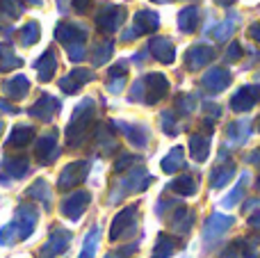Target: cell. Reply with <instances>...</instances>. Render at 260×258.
Masks as SVG:
<instances>
[{
    "label": "cell",
    "instance_id": "26",
    "mask_svg": "<svg viewBox=\"0 0 260 258\" xmlns=\"http://www.w3.org/2000/svg\"><path fill=\"white\" fill-rule=\"evenodd\" d=\"M160 121H162V131H165L167 135H176V119H174V114H171V112H162Z\"/></svg>",
    "mask_w": 260,
    "mask_h": 258
},
{
    "label": "cell",
    "instance_id": "11",
    "mask_svg": "<svg viewBox=\"0 0 260 258\" xmlns=\"http://www.w3.org/2000/svg\"><path fill=\"white\" fill-rule=\"evenodd\" d=\"M226 135H229V142L233 146L244 144L249 140V135H251V121L249 119H238V121H233L226 128Z\"/></svg>",
    "mask_w": 260,
    "mask_h": 258
},
{
    "label": "cell",
    "instance_id": "4",
    "mask_svg": "<svg viewBox=\"0 0 260 258\" xmlns=\"http://www.w3.org/2000/svg\"><path fill=\"white\" fill-rule=\"evenodd\" d=\"M135 215H137V208H135V206H128V208H123L121 213L114 217L112 229H110V238H112V240H119V238H123L126 233H133Z\"/></svg>",
    "mask_w": 260,
    "mask_h": 258
},
{
    "label": "cell",
    "instance_id": "41",
    "mask_svg": "<svg viewBox=\"0 0 260 258\" xmlns=\"http://www.w3.org/2000/svg\"><path fill=\"white\" fill-rule=\"evenodd\" d=\"M183 258H189V256H183Z\"/></svg>",
    "mask_w": 260,
    "mask_h": 258
},
{
    "label": "cell",
    "instance_id": "25",
    "mask_svg": "<svg viewBox=\"0 0 260 258\" xmlns=\"http://www.w3.org/2000/svg\"><path fill=\"white\" fill-rule=\"evenodd\" d=\"M233 32H235L233 21H224V23H219V25L212 30V37H215L217 41H226V39H231V37H233Z\"/></svg>",
    "mask_w": 260,
    "mask_h": 258
},
{
    "label": "cell",
    "instance_id": "2",
    "mask_svg": "<svg viewBox=\"0 0 260 258\" xmlns=\"http://www.w3.org/2000/svg\"><path fill=\"white\" fill-rule=\"evenodd\" d=\"M157 25H160V16H157L153 9H142V12L135 14V23L133 27L126 32V39H133V37H139V35H148V32L157 30Z\"/></svg>",
    "mask_w": 260,
    "mask_h": 258
},
{
    "label": "cell",
    "instance_id": "3",
    "mask_svg": "<svg viewBox=\"0 0 260 258\" xmlns=\"http://www.w3.org/2000/svg\"><path fill=\"white\" fill-rule=\"evenodd\" d=\"M260 101V87L258 85H244L231 99V110L233 112H249Z\"/></svg>",
    "mask_w": 260,
    "mask_h": 258
},
{
    "label": "cell",
    "instance_id": "34",
    "mask_svg": "<svg viewBox=\"0 0 260 258\" xmlns=\"http://www.w3.org/2000/svg\"><path fill=\"white\" fill-rule=\"evenodd\" d=\"M249 227H253V229H256V231L260 233V213H258V215H251V217H249Z\"/></svg>",
    "mask_w": 260,
    "mask_h": 258
},
{
    "label": "cell",
    "instance_id": "23",
    "mask_svg": "<svg viewBox=\"0 0 260 258\" xmlns=\"http://www.w3.org/2000/svg\"><path fill=\"white\" fill-rule=\"evenodd\" d=\"M99 238H101V231L99 229H91L89 236H87V240H85V247H82L80 258H94L96 247H99Z\"/></svg>",
    "mask_w": 260,
    "mask_h": 258
},
{
    "label": "cell",
    "instance_id": "38",
    "mask_svg": "<svg viewBox=\"0 0 260 258\" xmlns=\"http://www.w3.org/2000/svg\"><path fill=\"white\" fill-rule=\"evenodd\" d=\"M215 3H217V5H221V7H226V5H233L235 0H215Z\"/></svg>",
    "mask_w": 260,
    "mask_h": 258
},
{
    "label": "cell",
    "instance_id": "19",
    "mask_svg": "<svg viewBox=\"0 0 260 258\" xmlns=\"http://www.w3.org/2000/svg\"><path fill=\"white\" fill-rule=\"evenodd\" d=\"M247 183H249V174L244 172L242 176H240L238 185H235L233 190H231L229 195L224 197V199H221V206H224V208H233V206H238L240 199H242V195H244V187H247Z\"/></svg>",
    "mask_w": 260,
    "mask_h": 258
},
{
    "label": "cell",
    "instance_id": "6",
    "mask_svg": "<svg viewBox=\"0 0 260 258\" xmlns=\"http://www.w3.org/2000/svg\"><path fill=\"white\" fill-rule=\"evenodd\" d=\"M144 85L148 87V94H146V103H157L160 99H165V94L169 91V80H167V76H162V73H148L146 78H144Z\"/></svg>",
    "mask_w": 260,
    "mask_h": 258
},
{
    "label": "cell",
    "instance_id": "27",
    "mask_svg": "<svg viewBox=\"0 0 260 258\" xmlns=\"http://www.w3.org/2000/svg\"><path fill=\"white\" fill-rule=\"evenodd\" d=\"M110 53H112V44H110V41H103V44L99 46V48H96V64H103L105 59L110 57Z\"/></svg>",
    "mask_w": 260,
    "mask_h": 258
},
{
    "label": "cell",
    "instance_id": "15",
    "mask_svg": "<svg viewBox=\"0 0 260 258\" xmlns=\"http://www.w3.org/2000/svg\"><path fill=\"white\" fill-rule=\"evenodd\" d=\"M87 174V163H73L64 169V174L59 176V185L62 187H71L76 183H80Z\"/></svg>",
    "mask_w": 260,
    "mask_h": 258
},
{
    "label": "cell",
    "instance_id": "33",
    "mask_svg": "<svg viewBox=\"0 0 260 258\" xmlns=\"http://www.w3.org/2000/svg\"><path fill=\"white\" fill-rule=\"evenodd\" d=\"M206 112H210L212 114V119H217L221 114V108L219 105H212V103H206Z\"/></svg>",
    "mask_w": 260,
    "mask_h": 258
},
{
    "label": "cell",
    "instance_id": "22",
    "mask_svg": "<svg viewBox=\"0 0 260 258\" xmlns=\"http://www.w3.org/2000/svg\"><path fill=\"white\" fill-rule=\"evenodd\" d=\"M171 254H174V240H171L169 236H165V233H160L151 258H169Z\"/></svg>",
    "mask_w": 260,
    "mask_h": 258
},
{
    "label": "cell",
    "instance_id": "42",
    "mask_svg": "<svg viewBox=\"0 0 260 258\" xmlns=\"http://www.w3.org/2000/svg\"><path fill=\"white\" fill-rule=\"evenodd\" d=\"M258 80H260V76H258Z\"/></svg>",
    "mask_w": 260,
    "mask_h": 258
},
{
    "label": "cell",
    "instance_id": "7",
    "mask_svg": "<svg viewBox=\"0 0 260 258\" xmlns=\"http://www.w3.org/2000/svg\"><path fill=\"white\" fill-rule=\"evenodd\" d=\"M212 57H215V50L208 48V46L197 44V46H192V48L185 53V67H187L189 71H199V69L206 67Z\"/></svg>",
    "mask_w": 260,
    "mask_h": 258
},
{
    "label": "cell",
    "instance_id": "37",
    "mask_svg": "<svg viewBox=\"0 0 260 258\" xmlns=\"http://www.w3.org/2000/svg\"><path fill=\"white\" fill-rule=\"evenodd\" d=\"M260 206V199H251L249 204H244V210H251V208H258Z\"/></svg>",
    "mask_w": 260,
    "mask_h": 258
},
{
    "label": "cell",
    "instance_id": "17",
    "mask_svg": "<svg viewBox=\"0 0 260 258\" xmlns=\"http://www.w3.org/2000/svg\"><path fill=\"white\" fill-rule=\"evenodd\" d=\"M185 165V153H183V146H174V149L169 151V155H167L165 160H162V172L167 174H176L180 167Z\"/></svg>",
    "mask_w": 260,
    "mask_h": 258
},
{
    "label": "cell",
    "instance_id": "5",
    "mask_svg": "<svg viewBox=\"0 0 260 258\" xmlns=\"http://www.w3.org/2000/svg\"><path fill=\"white\" fill-rule=\"evenodd\" d=\"M229 82H231V73L226 71V69L212 67V69H208L206 71L201 85L206 87L208 91H212V94H219V91H224L226 87H229Z\"/></svg>",
    "mask_w": 260,
    "mask_h": 258
},
{
    "label": "cell",
    "instance_id": "24",
    "mask_svg": "<svg viewBox=\"0 0 260 258\" xmlns=\"http://www.w3.org/2000/svg\"><path fill=\"white\" fill-rule=\"evenodd\" d=\"M194 108H197V96L194 94H185V96H178V99H176V110H178L180 114L194 112Z\"/></svg>",
    "mask_w": 260,
    "mask_h": 258
},
{
    "label": "cell",
    "instance_id": "14",
    "mask_svg": "<svg viewBox=\"0 0 260 258\" xmlns=\"http://www.w3.org/2000/svg\"><path fill=\"white\" fill-rule=\"evenodd\" d=\"M199 18H201V12H199V7H194V5H189V7H183L178 14V27L180 32H185V35H189V32L197 30L199 25Z\"/></svg>",
    "mask_w": 260,
    "mask_h": 258
},
{
    "label": "cell",
    "instance_id": "9",
    "mask_svg": "<svg viewBox=\"0 0 260 258\" xmlns=\"http://www.w3.org/2000/svg\"><path fill=\"white\" fill-rule=\"evenodd\" d=\"M123 18H126V12H123V7H105L103 12L99 14V18H96V21H99L101 30L114 32V30H119V27H121Z\"/></svg>",
    "mask_w": 260,
    "mask_h": 258
},
{
    "label": "cell",
    "instance_id": "29",
    "mask_svg": "<svg viewBox=\"0 0 260 258\" xmlns=\"http://www.w3.org/2000/svg\"><path fill=\"white\" fill-rule=\"evenodd\" d=\"M219 258H242V249H240V240H235L231 247H226L224 251H221Z\"/></svg>",
    "mask_w": 260,
    "mask_h": 258
},
{
    "label": "cell",
    "instance_id": "30",
    "mask_svg": "<svg viewBox=\"0 0 260 258\" xmlns=\"http://www.w3.org/2000/svg\"><path fill=\"white\" fill-rule=\"evenodd\" d=\"M144 89H146V85H144V80H137L133 85V91H130V101H142L144 99Z\"/></svg>",
    "mask_w": 260,
    "mask_h": 258
},
{
    "label": "cell",
    "instance_id": "1",
    "mask_svg": "<svg viewBox=\"0 0 260 258\" xmlns=\"http://www.w3.org/2000/svg\"><path fill=\"white\" fill-rule=\"evenodd\" d=\"M231 227H233V217H231V215L212 213L210 217H208L206 227H203V240H206L208 245H212V242L219 240Z\"/></svg>",
    "mask_w": 260,
    "mask_h": 258
},
{
    "label": "cell",
    "instance_id": "32",
    "mask_svg": "<svg viewBox=\"0 0 260 258\" xmlns=\"http://www.w3.org/2000/svg\"><path fill=\"white\" fill-rule=\"evenodd\" d=\"M249 37H251L256 44H260V23H253V25L249 27Z\"/></svg>",
    "mask_w": 260,
    "mask_h": 258
},
{
    "label": "cell",
    "instance_id": "21",
    "mask_svg": "<svg viewBox=\"0 0 260 258\" xmlns=\"http://www.w3.org/2000/svg\"><path fill=\"white\" fill-rule=\"evenodd\" d=\"M119 126L126 131L128 140L133 142L135 146H146V142H148V131H146L144 126H128V123H119Z\"/></svg>",
    "mask_w": 260,
    "mask_h": 258
},
{
    "label": "cell",
    "instance_id": "18",
    "mask_svg": "<svg viewBox=\"0 0 260 258\" xmlns=\"http://www.w3.org/2000/svg\"><path fill=\"white\" fill-rule=\"evenodd\" d=\"M67 245H69V233L67 231H55L53 240H50L48 245L41 249V256L50 258V256H55V254H59V251L67 249Z\"/></svg>",
    "mask_w": 260,
    "mask_h": 258
},
{
    "label": "cell",
    "instance_id": "36",
    "mask_svg": "<svg viewBox=\"0 0 260 258\" xmlns=\"http://www.w3.org/2000/svg\"><path fill=\"white\" fill-rule=\"evenodd\" d=\"M89 3H91V0H76V9H78V12H85V9L89 7Z\"/></svg>",
    "mask_w": 260,
    "mask_h": 258
},
{
    "label": "cell",
    "instance_id": "39",
    "mask_svg": "<svg viewBox=\"0 0 260 258\" xmlns=\"http://www.w3.org/2000/svg\"><path fill=\"white\" fill-rule=\"evenodd\" d=\"M155 3H169V0H155Z\"/></svg>",
    "mask_w": 260,
    "mask_h": 258
},
{
    "label": "cell",
    "instance_id": "35",
    "mask_svg": "<svg viewBox=\"0 0 260 258\" xmlns=\"http://www.w3.org/2000/svg\"><path fill=\"white\" fill-rule=\"evenodd\" d=\"M247 163H251V165H260V149L247 155Z\"/></svg>",
    "mask_w": 260,
    "mask_h": 258
},
{
    "label": "cell",
    "instance_id": "28",
    "mask_svg": "<svg viewBox=\"0 0 260 258\" xmlns=\"http://www.w3.org/2000/svg\"><path fill=\"white\" fill-rule=\"evenodd\" d=\"M240 57H242V46H240L238 41H231L229 50H226V59H229V62H238Z\"/></svg>",
    "mask_w": 260,
    "mask_h": 258
},
{
    "label": "cell",
    "instance_id": "13",
    "mask_svg": "<svg viewBox=\"0 0 260 258\" xmlns=\"http://www.w3.org/2000/svg\"><path fill=\"white\" fill-rule=\"evenodd\" d=\"M208 153H210V140L206 135H199V133L189 135V155L197 163H206Z\"/></svg>",
    "mask_w": 260,
    "mask_h": 258
},
{
    "label": "cell",
    "instance_id": "40",
    "mask_svg": "<svg viewBox=\"0 0 260 258\" xmlns=\"http://www.w3.org/2000/svg\"><path fill=\"white\" fill-rule=\"evenodd\" d=\"M258 187H260V178H258Z\"/></svg>",
    "mask_w": 260,
    "mask_h": 258
},
{
    "label": "cell",
    "instance_id": "16",
    "mask_svg": "<svg viewBox=\"0 0 260 258\" xmlns=\"http://www.w3.org/2000/svg\"><path fill=\"white\" fill-rule=\"evenodd\" d=\"M233 176H235V165L233 163L221 165V167H215L212 169V174H210V185L215 187V190H219V187H224Z\"/></svg>",
    "mask_w": 260,
    "mask_h": 258
},
{
    "label": "cell",
    "instance_id": "8",
    "mask_svg": "<svg viewBox=\"0 0 260 258\" xmlns=\"http://www.w3.org/2000/svg\"><path fill=\"white\" fill-rule=\"evenodd\" d=\"M148 48H151L153 57L162 64H171L176 57V48H174V44H171V39H167V37H153Z\"/></svg>",
    "mask_w": 260,
    "mask_h": 258
},
{
    "label": "cell",
    "instance_id": "31",
    "mask_svg": "<svg viewBox=\"0 0 260 258\" xmlns=\"http://www.w3.org/2000/svg\"><path fill=\"white\" fill-rule=\"evenodd\" d=\"M137 163V158L135 155H121L119 158V163H117V172H123L126 167H130V165H135Z\"/></svg>",
    "mask_w": 260,
    "mask_h": 258
},
{
    "label": "cell",
    "instance_id": "12",
    "mask_svg": "<svg viewBox=\"0 0 260 258\" xmlns=\"http://www.w3.org/2000/svg\"><path fill=\"white\" fill-rule=\"evenodd\" d=\"M192 224H194V213L189 208H185V206H178L174 210V215H171V229L178 236H185V233H189Z\"/></svg>",
    "mask_w": 260,
    "mask_h": 258
},
{
    "label": "cell",
    "instance_id": "20",
    "mask_svg": "<svg viewBox=\"0 0 260 258\" xmlns=\"http://www.w3.org/2000/svg\"><path fill=\"white\" fill-rule=\"evenodd\" d=\"M169 190L176 192V195H180V197H189L197 192V181H194L189 174H185V176H178L174 183H171Z\"/></svg>",
    "mask_w": 260,
    "mask_h": 258
},
{
    "label": "cell",
    "instance_id": "10",
    "mask_svg": "<svg viewBox=\"0 0 260 258\" xmlns=\"http://www.w3.org/2000/svg\"><path fill=\"white\" fill-rule=\"evenodd\" d=\"M87 204H89V195H87V192H76V195H71L67 201H64L62 213L71 219H78L82 213H85Z\"/></svg>",
    "mask_w": 260,
    "mask_h": 258
}]
</instances>
